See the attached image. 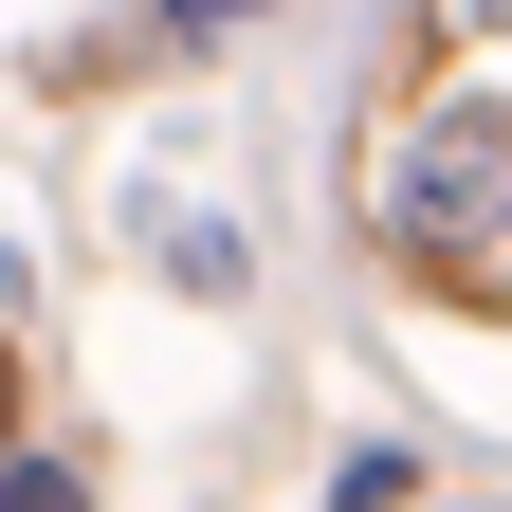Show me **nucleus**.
I'll list each match as a JSON object with an SVG mask.
<instances>
[{
	"label": "nucleus",
	"mask_w": 512,
	"mask_h": 512,
	"mask_svg": "<svg viewBox=\"0 0 512 512\" xmlns=\"http://www.w3.org/2000/svg\"><path fill=\"white\" fill-rule=\"evenodd\" d=\"M384 256L439 293H512V110H439L384 165Z\"/></svg>",
	"instance_id": "obj_1"
},
{
	"label": "nucleus",
	"mask_w": 512,
	"mask_h": 512,
	"mask_svg": "<svg viewBox=\"0 0 512 512\" xmlns=\"http://www.w3.org/2000/svg\"><path fill=\"white\" fill-rule=\"evenodd\" d=\"M220 19H256V0H165V37H220Z\"/></svg>",
	"instance_id": "obj_2"
},
{
	"label": "nucleus",
	"mask_w": 512,
	"mask_h": 512,
	"mask_svg": "<svg viewBox=\"0 0 512 512\" xmlns=\"http://www.w3.org/2000/svg\"><path fill=\"white\" fill-rule=\"evenodd\" d=\"M0 439H19V366H0Z\"/></svg>",
	"instance_id": "obj_3"
}]
</instances>
